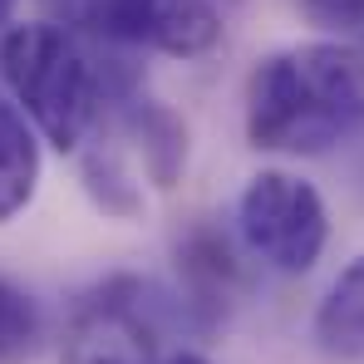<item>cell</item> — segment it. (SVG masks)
Returning <instances> with one entry per match:
<instances>
[{
  "label": "cell",
  "instance_id": "obj_1",
  "mask_svg": "<svg viewBox=\"0 0 364 364\" xmlns=\"http://www.w3.org/2000/svg\"><path fill=\"white\" fill-rule=\"evenodd\" d=\"M364 133V50L305 40L271 50L246 74V138L261 153L315 158Z\"/></svg>",
  "mask_w": 364,
  "mask_h": 364
},
{
  "label": "cell",
  "instance_id": "obj_2",
  "mask_svg": "<svg viewBox=\"0 0 364 364\" xmlns=\"http://www.w3.org/2000/svg\"><path fill=\"white\" fill-rule=\"evenodd\" d=\"M0 79L20 114L60 153H79L104 109V69L89 40L55 20H25L0 35Z\"/></svg>",
  "mask_w": 364,
  "mask_h": 364
},
{
  "label": "cell",
  "instance_id": "obj_3",
  "mask_svg": "<svg viewBox=\"0 0 364 364\" xmlns=\"http://www.w3.org/2000/svg\"><path fill=\"white\" fill-rule=\"evenodd\" d=\"M237 237L276 276H305L325 256L330 242V212L315 182L286 168L251 173L237 197Z\"/></svg>",
  "mask_w": 364,
  "mask_h": 364
},
{
  "label": "cell",
  "instance_id": "obj_4",
  "mask_svg": "<svg viewBox=\"0 0 364 364\" xmlns=\"http://www.w3.org/2000/svg\"><path fill=\"white\" fill-rule=\"evenodd\" d=\"M104 35L133 50L202 60L222 45V5L217 0H104Z\"/></svg>",
  "mask_w": 364,
  "mask_h": 364
},
{
  "label": "cell",
  "instance_id": "obj_5",
  "mask_svg": "<svg viewBox=\"0 0 364 364\" xmlns=\"http://www.w3.org/2000/svg\"><path fill=\"white\" fill-rule=\"evenodd\" d=\"M178 276L182 310L202 330H212L242 291V261H237L232 242L212 227H197V232H187V242H178Z\"/></svg>",
  "mask_w": 364,
  "mask_h": 364
},
{
  "label": "cell",
  "instance_id": "obj_6",
  "mask_svg": "<svg viewBox=\"0 0 364 364\" xmlns=\"http://www.w3.org/2000/svg\"><path fill=\"white\" fill-rule=\"evenodd\" d=\"M119 109H123V128H128V138L138 143L143 173L153 178V187L173 192L178 178H182V168H187V123H182L168 104L143 99L138 89L123 94Z\"/></svg>",
  "mask_w": 364,
  "mask_h": 364
},
{
  "label": "cell",
  "instance_id": "obj_7",
  "mask_svg": "<svg viewBox=\"0 0 364 364\" xmlns=\"http://www.w3.org/2000/svg\"><path fill=\"white\" fill-rule=\"evenodd\" d=\"M40 173H45L40 128L20 114L15 99L0 94V222H15L35 202Z\"/></svg>",
  "mask_w": 364,
  "mask_h": 364
},
{
  "label": "cell",
  "instance_id": "obj_8",
  "mask_svg": "<svg viewBox=\"0 0 364 364\" xmlns=\"http://www.w3.org/2000/svg\"><path fill=\"white\" fill-rule=\"evenodd\" d=\"M310 335L330 360H364V256H355L315 305Z\"/></svg>",
  "mask_w": 364,
  "mask_h": 364
},
{
  "label": "cell",
  "instance_id": "obj_9",
  "mask_svg": "<svg viewBox=\"0 0 364 364\" xmlns=\"http://www.w3.org/2000/svg\"><path fill=\"white\" fill-rule=\"evenodd\" d=\"M50 345V315L25 286L0 276V364H30Z\"/></svg>",
  "mask_w": 364,
  "mask_h": 364
},
{
  "label": "cell",
  "instance_id": "obj_10",
  "mask_svg": "<svg viewBox=\"0 0 364 364\" xmlns=\"http://www.w3.org/2000/svg\"><path fill=\"white\" fill-rule=\"evenodd\" d=\"M84 182H89V197H94L109 217H133V212L143 207V192H138L133 173L123 168L119 148H94V153L84 158Z\"/></svg>",
  "mask_w": 364,
  "mask_h": 364
},
{
  "label": "cell",
  "instance_id": "obj_11",
  "mask_svg": "<svg viewBox=\"0 0 364 364\" xmlns=\"http://www.w3.org/2000/svg\"><path fill=\"white\" fill-rule=\"evenodd\" d=\"M55 20V25H69L79 35H104V0H40Z\"/></svg>",
  "mask_w": 364,
  "mask_h": 364
},
{
  "label": "cell",
  "instance_id": "obj_12",
  "mask_svg": "<svg viewBox=\"0 0 364 364\" xmlns=\"http://www.w3.org/2000/svg\"><path fill=\"white\" fill-rule=\"evenodd\" d=\"M301 10L325 30H360L364 25V0H301Z\"/></svg>",
  "mask_w": 364,
  "mask_h": 364
},
{
  "label": "cell",
  "instance_id": "obj_13",
  "mask_svg": "<svg viewBox=\"0 0 364 364\" xmlns=\"http://www.w3.org/2000/svg\"><path fill=\"white\" fill-rule=\"evenodd\" d=\"M158 364H212L207 355H197V350H168Z\"/></svg>",
  "mask_w": 364,
  "mask_h": 364
},
{
  "label": "cell",
  "instance_id": "obj_14",
  "mask_svg": "<svg viewBox=\"0 0 364 364\" xmlns=\"http://www.w3.org/2000/svg\"><path fill=\"white\" fill-rule=\"evenodd\" d=\"M10 10H15V0H0V25H10Z\"/></svg>",
  "mask_w": 364,
  "mask_h": 364
}]
</instances>
